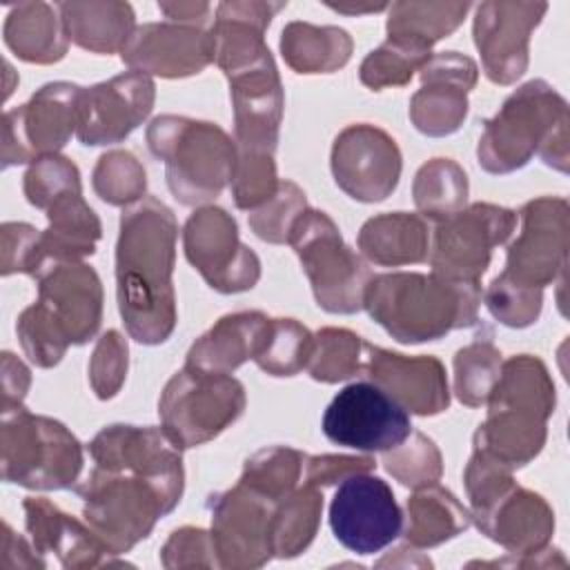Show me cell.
Here are the masks:
<instances>
[{
    "instance_id": "39",
    "label": "cell",
    "mask_w": 570,
    "mask_h": 570,
    "mask_svg": "<svg viewBox=\"0 0 570 570\" xmlns=\"http://www.w3.org/2000/svg\"><path fill=\"white\" fill-rule=\"evenodd\" d=\"M468 174L452 158H432L412 180V198L425 220L439 223L468 205Z\"/></svg>"
},
{
    "instance_id": "46",
    "label": "cell",
    "mask_w": 570,
    "mask_h": 570,
    "mask_svg": "<svg viewBox=\"0 0 570 570\" xmlns=\"http://www.w3.org/2000/svg\"><path fill=\"white\" fill-rule=\"evenodd\" d=\"M430 56L432 51L385 40L363 58L358 80L372 91H381L385 87H405Z\"/></svg>"
},
{
    "instance_id": "7",
    "label": "cell",
    "mask_w": 570,
    "mask_h": 570,
    "mask_svg": "<svg viewBox=\"0 0 570 570\" xmlns=\"http://www.w3.org/2000/svg\"><path fill=\"white\" fill-rule=\"evenodd\" d=\"M301 267L309 281L316 305L330 314H356L363 309L367 283L372 278L370 263L345 245L338 225L321 209H305L289 240Z\"/></svg>"
},
{
    "instance_id": "36",
    "label": "cell",
    "mask_w": 570,
    "mask_h": 570,
    "mask_svg": "<svg viewBox=\"0 0 570 570\" xmlns=\"http://www.w3.org/2000/svg\"><path fill=\"white\" fill-rule=\"evenodd\" d=\"M485 405L514 410L548 421L557 405V390L546 363L532 354L505 358Z\"/></svg>"
},
{
    "instance_id": "14",
    "label": "cell",
    "mask_w": 570,
    "mask_h": 570,
    "mask_svg": "<svg viewBox=\"0 0 570 570\" xmlns=\"http://www.w3.org/2000/svg\"><path fill=\"white\" fill-rule=\"evenodd\" d=\"M334 539L354 554H374L387 548L403 530V512L392 488L372 472L343 479L330 501Z\"/></svg>"
},
{
    "instance_id": "5",
    "label": "cell",
    "mask_w": 570,
    "mask_h": 570,
    "mask_svg": "<svg viewBox=\"0 0 570 570\" xmlns=\"http://www.w3.org/2000/svg\"><path fill=\"white\" fill-rule=\"evenodd\" d=\"M147 147L165 165L171 196L185 207H205L229 187L238 147L216 122L176 114L156 116L147 127Z\"/></svg>"
},
{
    "instance_id": "50",
    "label": "cell",
    "mask_w": 570,
    "mask_h": 570,
    "mask_svg": "<svg viewBox=\"0 0 570 570\" xmlns=\"http://www.w3.org/2000/svg\"><path fill=\"white\" fill-rule=\"evenodd\" d=\"M22 191L29 205L45 212L58 196L82 191L80 171L76 163L62 154L36 158L22 176Z\"/></svg>"
},
{
    "instance_id": "58",
    "label": "cell",
    "mask_w": 570,
    "mask_h": 570,
    "mask_svg": "<svg viewBox=\"0 0 570 570\" xmlns=\"http://www.w3.org/2000/svg\"><path fill=\"white\" fill-rule=\"evenodd\" d=\"M158 11L171 22L212 27L209 22H214L212 13L216 9L209 2H158Z\"/></svg>"
},
{
    "instance_id": "12",
    "label": "cell",
    "mask_w": 570,
    "mask_h": 570,
    "mask_svg": "<svg viewBox=\"0 0 570 570\" xmlns=\"http://www.w3.org/2000/svg\"><path fill=\"white\" fill-rule=\"evenodd\" d=\"M189 265L220 294H240L261 278V258L238 236V225L223 207H198L183 225Z\"/></svg>"
},
{
    "instance_id": "11",
    "label": "cell",
    "mask_w": 570,
    "mask_h": 570,
    "mask_svg": "<svg viewBox=\"0 0 570 570\" xmlns=\"http://www.w3.org/2000/svg\"><path fill=\"white\" fill-rule=\"evenodd\" d=\"M82 87L56 80L42 85L24 105L2 116V167L31 165L36 158L58 154L78 125Z\"/></svg>"
},
{
    "instance_id": "53",
    "label": "cell",
    "mask_w": 570,
    "mask_h": 570,
    "mask_svg": "<svg viewBox=\"0 0 570 570\" xmlns=\"http://www.w3.org/2000/svg\"><path fill=\"white\" fill-rule=\"evenodd\" d=\"M2 238V263H0V274L11 276V274H29L33 276L36 272L42 269L45 258L40 254V229H36L29 223H16L7 220L2 223L0 229Z\"/></svg>"
},
{
    "instance_id": "60",
    "label": "cell",
    "mask_w": 570,
    "mask_h": 570,
    "mask_svg": "<svg viewBox=\"0 0 570 570\" xmlns=\"http://www.w3.org/2000/svg\"><path fill=\"white\" fill-rule=\"evenodd\" d=\"M327 7L336 13H345V16H365V13H379L385 11L390 4H345V2H327Z\"/></svg>"
},
{
    "instance_id": "37",
    "label": "cell",
    "mask_w": 570,
    "mask_h": 570,
    "mask_svg": "<svg viewBox=\"0 0 570 570\" xmlns=\"http://www.w3.org/2000/svg\"><path fill=\"white\" fill-rule=\"evenodd\" d=\"M470 9V2H392L385 20L387 40L432 51L463 24Z\"/></svg>"
},
{
    "instance_id": "40",
    "label": "cell",
    "mask_w": 570,
    "mask_h": 570,
    "mask_svg": "<svg viewBox=\"0 0 570 570\" xmlns=\"http://www.w3.org/2000/svg\"><path fill=\"white\" fill-rule=\"evenodd\" d=\"M305 459L296 448L269 445L245 459L238 481L267 494L274 501L285 499L303 479Z\"/></svg>"
},
{
    "instance_id": "1",
    "label": "cell",
    "mask_w": 570,
    "mask_h": 570,
    "mask_svg": "<svg viewBox=\"0 0 570 570\" xmlns=\"http://www.w3.org/2000/svg\"><path fill=\"white\" fill-rule=\"evenodd\" d=\"M176 238L178 220L156 196H145L120 214L116 296L125 330L136 343L160 345L176 330Z\"/></svg>"
},
{
    "instance_id": "28",
    "label": "cell",
    "mask_w": 570,
    "mask_h": 570,
    "mask_svg": "<svg viewBox=\"0 0 570 570\" xmlns=\"http://www.w3.org/2000/svg\"><path fill=\"white\" fill-rule=\"evenodd\" d=\"M285 7L287 2H220L209 27L214 65L223 73H229L265 53L269 49L265 45V31L269 29L272 18Z\"/></svg>"
},
{
    "instance_id": "9",
    "label": "cell",
    "mask_w": 570,
    "mask_h": 570,
    "mask_svg": "<svg viewBox=\"0 0 570 570\" xmlns=\"http://www.w3.org/2000/svg\"><path fill=\"white\" fill-rule=\"evenodd\" d=\"M517 227V212L494 203H472L434 223L428 263L432 274L459 283H481L494 247Z\"/></svg>"
},
{
    "instance_id": "38",
    "label": "cell",
    "mask_w": 570,
    "mask_h": 570,
    "mask_svg": "<svg viewBox=\"0 0 570 570\" xmlns=\"http://www.w3.org/2000/svg\"><path fill=\"white\" fill-rule=\"evenodd\" d=\"M323 514V490L303 483L296 485L274 508L272 550L276 559H294L314 541Z\"/></svg>"
},
{
    "instance_id": "19",
    "label": "cell",
    "mask_w": 570,
    "mask_h": 570,
    "mask_svg": "<svg viewBox=\"0 0 570 570\" xmlns=\"http://www.w3.org/2000/svg\"><path fill=\"white\" fill-rule=\"evenodd\" d=\"M421 89L410 98V120L423 136L443 138L461 129L476 87L479 65L459 51L432 53L419 69Z\"/></svg>"
},
{
    "instance_id": "4",
    "label": "cell",
    "mask_w": 570,
    "mask_h": 570,
    "mask_svg": "<svg viewBox=\"0 0 570 570\" xmlns=\"http://www.w3.org/2000/svg\"><path fill=\"white\" fill-rule=\"evenodd\" d=\"M185 479L149 476L94 465L73 492L82 499V519L114 554L129 552L147 539L156 521L183 497Z\"/></svg>"
},
{
    "instance_id": "42",
    "label": "cell",
    "mask_w": 570,
    "mask_h": 570,
    "mask_svg": "<svg viewBox=\"0 0 570 570\" xmlns=\"http://www.w3.org/2000/svg\"><path fill=\"white\" fill-rule=\"evenodd\" d=\"M501 352L490 338H476L454 354V394L468 407L485 405L499 372Z\"/></svg>"
},
{
    "instance_id": "20",
    "label": "cell",
    "mask_w": 570,
    "mask_h": 570,
    "mask_svg": "<svg viewBox=\"0 0 570 570\" xmlns=\"http://www.w3.org/2000/svg\"><path fill=\"white\" fill-rule=\"evenodd\" d=\"M225 78L229 82L234 109L236 147L274 154L278 145L285 94L269 49L256 60L225 73Z\"/></svg>"
},
{
    "instance_id": "52",
    "label": "cell",
    "mask_w": 570,
    "mask_h": 570,
    "mask_svg": "<svg viewBox=\"0 0 570 570\" xmlns=\"http://www.w3.org/2000/svg\"><path fill=\"white\" fill-rule=\"evenodd\" d=\"M129 367V345L118 330H107L96 341L89 358V385L100 401L114 399L125 385Z\"/></svg>"
},
{
    "instance_id": "35",
    "label": "cell",
    "mask_w": 570,
    "mask_h": 570,
    "mask_svg": "<svg viewBox=\"0 0 570 570\" xmlns=\"http://www.w3.org/2000/svg\"><path fill=\"white\" fill-rule=\"evenodd\" d=\"M281 56L296 73H334L343 69L354 51L352 36L334 24L287 22L281 31Z\"/></svg>"
},
{
    "instance_id": "13",
    "label": "cell",
    "mask_w": 570,
    "mask_h": 570,
    "mask_svg": "<svg viewBox=\"0 0 570 570\" xmlns=\"http://www.w3.org/2000/svg\"><path fill=\"white\" fill-rule=\"evenodd\" d=\"M276 503L243 481L209 497V534L218 568L252 570L274 559L272 517Z\"/></svg>"
},
{
    "instance_id": "26",
    "label": "cell",
    "mask_w": 570,
    "mask_h": 570,
    "mask_svg": "<svg viewBox=\"0 0 570 570\" xmlns=\"http://www.w3.org/2000/svg\"><path fill=\"white\" fill-rule=\"evenodd\" d=\"M89 454L94 465L107 470L185 479L183 450L167 436L163 428H138L127 423L107 425L89 441Z\"/></svg>"
},
{
    "instance_id": "34",
    "label": "cell",
    "mask_w": 570,
    "mask_h": 570,
    "mask_svg": "<svg viewBox=\"0 0 570 570\" xmlns=\"http://www.w3.org/2000/svg\"><path fill=\"white\" fill-rule=\"evenodd\" d=\"M4 45L24 62L53 65L67 56L69 38L58 9L47 2H18L2 27Z\"/></svg>"
},
{
    "instance_id": "23",
    "label": "cell",
    "mask_w": 570,
    "mask_h": 570,
    "mask_svg": "<svg viewBox=\"0 0 570 570\" xmlns=\"http://www.w3.org/2000/svg\"><path fill=\"white\" fill-rule=\"evenodd\" d=\"M363 372L407 414L436 416L450 407L445 365L432 354L407 356L365 343Z\"/></svg>"
},
{
    "instance_id": "10",
    "label": "cell",
    "mask_w": 570,
    "mask_h": 570,
    "mask_svg": "<svg viewBox=\"0 0 570 570\" xmlns=\"http://www.w3.org/2000/svg\"><path fill=\"white\" fill-rule=\"evenodd\" d=\"M568 214V200L561 196L528 200L517 214L521 227L508 245L505 267L499 276L530 289L566 281Z\"/></svg>"
},
{
    "instance_id": "41",
    "label": "cell",
    "mask_w": 570,
    "mask_h": 570,
    "mask_svg": "<svg viewBox=\"0 0 570 570\" xmlns=\"http://www.w3.org/2000/svg\"><path fill=\"white\" fill-rule=\"evenodd\" d=\"M363 345L365 341L347 327H321L305 370L318 383L347 381L363 370Z\"/></svg>"
},
{
    "instance_id": "3",
    "label": "cell",
    "mask_w": 570,
    "mask_h": 570,
    "mask_svg": "<svg viewBox=\"0 0 570 570\" xmlns=\"http://www.w3.org/2000/svg\"><path fill=\"white\" fill-rule=\"evenodd\" d=\"M568 125L566 98L541 78L528 80L483 122L476 145L479 167L503 176L525 167L537 154L548 167L568 174Z\"/></svg>"
},
{
    "instance_id": "51",
    "label": "cell",
    "mask_w": 570,
    "mask_h": 570,
    "mask_svg": "<svg viewBox=\"0 0 570 570\" xmlns=\"http://www.w3.org/2000/svg\"><path fill=\"white\" fill-rule=\"evenodd\" d=\"M483 303L494 321L512 330H523L539 321L543 309V289L521 287L494 276L483 292Z\"/></svg>"
},
{
    "instance_id": "57",
    "label": "cell",
    "mask_w": 570,
    "mask_h": 570,
    "mask_svg": "<svg viewBox=\"0 0 570 570\" xmlns=\"http://www.w3.org/2000/svg\"><path fill=\"white\" fill-rule=\"evenodd\" d=\"M2 410L22 405L29 385H31V372L29 367L9 350L2 352Z\"/></svg>"
},
{
    "instance_id": "54",
    "label": "cell",
    "mask_w": 570,
    "mask_h": 570,
    "mask_svg": "<svg viewBox=\"0 0 570 570\" xmlns=\"http://www.w3.org/2000/svg\"><path fill=\"white\" fill-rule=\"evenodd\" d=\"M160 563L174 568H218L209 530L183 525L160 548Z\"/></svg>"
},
{
    "instance_id": "8",
    "label": "cell",
    "mask_w": 570,
    "mask_h": 570,
    "mask_svg": "<svg viewBox=\"0 0 570 570\" xmlns=\"http://www.w3.org/2000/svg\"><path fill=\"white\" fill-rule=\"evenodd\" d=\"M247 405L245 385L232 374H207L183 365L158 399L160 428L180 448L214 441L240 419Z\"/></svg>"
},
{
    "instance_id": "32",
    "label": "cell",
    "mask_w": 570,
    "mask_h": 570,
    "mask_svg": "<svg viewBox=\"0 0 570 570\" xmlns=\"http://www.w3.org/2000/svg\"><path fill=\"white\" fill-rule=\"evenodd\" d=\"M47 229L40 232V254L49 261H82L96 252L102 238V223L87 205L82 191L58 196L47 209Z\"/></svg>"
},
{
    "instance_id": "45",
    "label": "cell",
    "mask_w": 570,
    "mask_h": 570,
    "mask_svg": "<svg viewBox=\"0 0 570 570\" xmlns=\"http://www.w3.org/2000/svg\"><path fill=\"white\" fill-rule=\"evenodd\" d=\"M381 454V463L387 474L412 490L439 483L443 474V456L436 443L423 432L412 430L403 443Z\"/></svg>"
},
{
    "instance_id": "17",
    "label": "cell",
    "mask_w": 570,
    "mask_h": 570,
    "mask_svg": "<svg viewBox=\"0 0 570 570\" xmlns=\"http://www.w3.org/2000/svg\"><path fill=\"white\" fill-rule=\"evenodd\" d=\"M548 2L488 0L476 4L472 38L483 73L494 85H514L530 62V38L541 24Z\"/></svg>"
},
{
    "instance_id": "27",
    "label": "cell",
    "mask_w": 570,
    "mask_h": 570,
    "mask_svg": "<svg viewBox=\"0 0 570 570\" xmlns=\"http://www.w3.org/2000/svg\"><path fill=\"white\" fill-rule=\"evenodd\" d=\"M269 330L272 318L258 309L225 314L191 343L185 367L207 374H232L263 352Z\"/></svg>"
},
{
    "instance_id": "30",
    "label": "cell",
    "mask_w": 570,
    "mask_h": 570,
    "mask_svg": "<svg viewBox=\"0 0 570 570\" xmlns=\"http://www.w3.org/2000/svg\"><path fill=\"white\" fill-rule=\"evenodd\" d=\"M56 9L69 42L91 53H120L136 29V13L129 2H58Z\"/></svg>"
},
{
    "instance_id": "33",
    "label": "cell",
    "mask_w": 570,
    "mask_h": 570,
    "mask_svg": "<svg viewBox=\"0 0 570 570\" xmlns=\"http://www.w3.org/2000/svg\"><path fill=\"white\" fill-rule=\"evenodd\" d=\"M472 525L470 510L443 485L416 488L405 503L403 539L416 550L436 548Z\"/></svg>"
},
{
    "instance_id": "48",
    "label": "cell",
    "mask_w": 570,
    "mask_h": 570,
    "mask_svg": "<svg viewBox=\"0 0 570 570\" xmlns=\"http://www.w3.org/2000/svg\"><path fill=\"white\" fill-rule=\"evenodd\" d=\"M278 185L281 178L276 174L274 154L238 147V160L229 183L232 198L238 209L252 212L265 205L276 194Z\"/></svg>"
},
{
    "instance_id": "15",
    "label": "cell",
    "mask_w": 570,
    "mask_h": 570,
    "mask_svg": "<svg viewBox=\"0 0 570 570\" xmlns=\"http://www.w3.org/2000/svg\"><path fill=\"white\" fill-rule=\"evenodd\" d=\"M412 432L410 414L372 381L345 385L325 407L323 434L358 452H385Z\"/></svg>"
},
{
    "instance_id": "16",
    "label": "cell",
    "mask_w": 570,
    "mask_h": 570,
    "mask_svg": "<svg viewBox=\"0 0 570 570\" xmlns=\"http://www.w3.org/2000/svg\"><path fill=\"white\" fill-rule=\"evenodd\" d=\"M330 167L334 183L352 200L381 203L401 180L403 156L396 140L385 129L356 122L336 134Z\"/></svg>"
},
{
    "instance_id": "55",
    "label": "cell",
    "mask_w": 570,
    "mask_h": 570,
    "mask_svg": "<svg viewBox=\"0 0 570 570\" xmlns=\"http://www.w3.org/2000/svg\"><path fill=\"white\" fill-rule=\"evenodd\" d=\"M376 468L374 456L370 454H316L305 459L303 481L316 488H327L341 483L350 474L372 472Z\"/></svg>"
},
{
    "instance_id": "6",
    "label": "cell",
    "mask_w": 570,
    "mask_h": 570,
    "mask_svg": "<svg viewBox=\"0 0 570 570\" xmlns=\"http://www.w3.org/2000/svg\"><path fill=\"white\" fill-rule=\"evenodd\" d=\"M0 472L27 490L73 488L85 463L82 443L60 421L24 405L0 410Z\"/></svg>"
},
{
    "instance_id": "56",
    "label": "cell",
    "mask_w": 570,
    "mask_h": 570,
    "mask_svg": "<svg viewBox=\"0 0 570 570\" xmlns=\"http://www.w3.org/2000/svg\"><path fill=\"white\" fill-rule=\"evenodd\" d=\"M0 568L16 570V568H45L47 561L33 548L31 541L13 532V528L2 521V548H0Z\"/></svg>"
},
{
    "instance_id": "29",
    "label": "cell",
    "mask_w": 570,
    "mask_h": 570,
    "mask_svg": "<svg viewBox=\"0 0 570 570\" xmlns=\"http://www.w3.org/2000/svg\"><path fill=\"white\" fill-rule=\"evenodd\" d=\"M430 236V225L421 214L387 212L363 223L356 236V247L372 265H416L428 261Z\"/></svg>"
},
{
    "instance_id": "2",
    "label": "cell",
    "mask_w": 570,
    "mask_h": 570,
    "mask_svg": "<svg viewBox=\"0 0 570 570\" xmlns=\"http://www.w3.org/2000/svg\"><path fill=\"white\" fill-rule=\"evenodd\" d=\"M481 283L448 281L423 272L372 274L363 309L394 341L416 345L439 341L479 323Z\"/></svg>"
},
{
    "instance_id": "43",
    "label": "cell",
    "mask_w": 570,
    "mask_h": 570,
    "mask_svg": "<svg viewBox=\"0 0 570 570\" xmlns=\"http://www.w3.org/2000/svg\"><path fill=\"white\" fill-rule=\"evenodd\" d=\"M96 196L114 207H129L145 198L147 174L142 163L129 149L105 151L91 174Z\"/></svg>"
},
{
    "instance_id": "49",
    "label": "cell",
    "mask_w": 570,
    "mask_h": 570,
    "mask_svg": "<svg viewBox=\"0 0 570 570\" xmlns=\"http://www.w3.org/2000/svg\"><path fill=\"white\" fill-rule=\"evenodd\" d=\"M307 209L305 191L294 180H281L276 194L247 214L249 229L269 245H285L296 218Z\"/></svg>"
},
{
    "instance_id": "47",
    "label": "cell",
    "mask_w": 570,
    "mask_h": 570,
    "mask_svg": "<svg viewBox=\"0 0 570 570\" xmlns=\"http://www.w3.org/2000/svg\"><path fill=\"white\" fill-rule=\"evenodd\" d=\"M16 334L29 363L42 370L56 367L71 345L58 321L38 301L20 312Z\"/></svg>"
},
{
    "instance_id": "18",
    "label": "cell",
    "mask_w": 570,
    "mask_h": 570,
    "mask_svg": "<svg viewBox=\"0 0 570 570\" xmlns=\"http://www.w3.org/2000/svg\"><path fill=\"white\" fill-rule=\"evenodd\" d=\"M156 82L140 71H125L105 82L82 87L76 138L85 147L122 142L154 109Z\"/></svg>"
},
{
    "instance_id": "31",
    "label": "cell",
    "mask_w": 570,
    "mask_h": 570,
    "mask_svg": "<svg viewBox=\"0 0 570 570\" xmlns=\"http://www.w3.org/2000/svg\"><path fill=\"white\" fill-rule=\"evenodd\" d=\"M546 439L548 421L514 410L488 407L485 421L472 436V450L492 456L514 472L539 456Z\"/></svg>"
},
{
    "instance_id": "25",
    "label": "cell",
    "mask_w": 570,
    "mask_h": 570,
    "mask_svg": "<svg viewBox=\"0 0 570 570\" xmlns=\"http://www.w3.org/2000/svg\"><path fill=\"white\" fill-rule=\"evenodd\" d=\"M472 523L510 554H530L550 546L554 512L539 492L514 481L490 505L474 512Z\"/></svg>"
},
{
    "instance_id": "44",
    "label": "cell",
    "mask_w": 570,
    "mask_h": 570,
    "mask_svg": "<svg viewBox=\"0 0 570 570\" xmlns=\"http://www.w3.org/2000/svg\"><path fill=\"white\" fill-rule=\"evenodd\" d=\"M314 334L296 318H272L269 338L254 363L269 376H296L307 367Z\"/></svg>"
},
{
    "instance_id": "21",
    "label": "cell",
    "mask_w": 570,
    "mask_h": 570,
    "mask_svg": "<svg viewBox=\"0 0 570 570\" xmlns=\"http://www.w3.org/2000/svg\"><path fill=\"white\" fill-rule=\"evenodd\" d=\"M129 71L160 78H187L214 62L209 27L183 22H145L134 29L120 51Z\"/></svg>"
},
{
    "instance_id": "59",
    "label": "cell",
    "mask_w": 570,
    "mask_h": 570,
    "mask_svg": "<svg viewBox=\"0 0 570 570\" xmlns=\"http://www.w3.org/2000/svg\"><path fill=\"white\" fill-rule=\"evenodd\" d=\"M407 550H410V546H407V543H405V546H401V548H396V550H394V554H399L401 559H396V557H390V554H387V557H383V559H379V561H376V568H385V566H392V568H394V566H403V568H407V566H423V568H425V566H428V568H432V561H430L428 557H419V552H416V550H414V554H410V557H407Z\"/></svg>"
},
{
    "instance_id": "22",
    "label": "cell",
    "mask_w": 570,
    "mask_h": 570,
    "mask_svg": "<svg viewBox=\"0 0 570 570\" xmlns=\"http://www.w3.org/2000/svg\"><path fill=\"white\" fill-rule=\"evenodd\" d=\"M38 303L58 321L71 345L89 343L102 321V283L82 261H49L33 274Z\"/></svg>"
},
{
    "instance_id": "24",
    "label": "cell",
    "mask_w": 570,
    "mask_h": 570,
    "mask_svg": "<svg viewBox=\"0 0 570 570\" xmlns=\"http://www.w3.org/2000/svg\"><path fill=\"white\" fill-rule=\"evenodd\" d=\"M24 528L29 541L40 554H56L62 568H102L125 566L118 554L96 537L87 521H78L45 497H27L22 501Z\"/></svg>"
}]
</instances>
